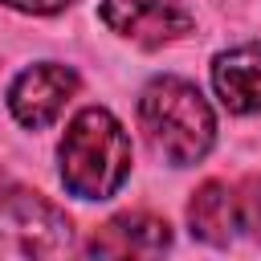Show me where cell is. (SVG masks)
I'll list each match as a JSON object with an SVG mask.
<instances>
[{"mask_svg":"<svg viewBox=\"0 0 261 261\" xmlns=\"http://www.w3.org/2000/svg\"><path fill=\"white\" fill-rule=\"evenodd\" d=\"M139 122L147 130V143L155 155H163L171 167H192L208 155L216 139V114L208 98L184 82V77H155L139 98Z\"/></svg>","mask_w":261,"mask_h":261,"instance_id":"obj_2","label":"cell"},{"mask_svg":"<svg viewBox=\"0 0 261 261\" xmlns=\"http://www.w3.org/2000/svg\"><path fill=\"white\" fill-rule=\"evenodd\" d=\"M102 20L143 49H159L192 33V8L184 0H102Z\"/></svg>","mask_w":261,"mask_h":261,"instance_id":"obj_4","label":"cell"},{"mask_svg":"<svg viewBox=\"0 0 261 261\" xmlns=\"http://www.w3.org/2000/svg\"><path fill=\"white\" fill-rule=\"evenodd\" d=\"M8 8L16 12H33V16H49V12H61L69 0H4Z\"/></svg>","mask_w":261,"mask_h":261,"instance_id":"obj_10","label":"cell"},{"mask_svg":"<svg viewBox=\"0 0 261 261\" xmlns=\"http://www.w3.org/2000/svg\"><path fill=\"white\" fill-rule=\"evenodd\" d=\"M237 200H241V228H249L261 241V179H249L237 192Z\"/></svg>","mask_w":261,"mask_h":261,"instance_id":"obj_9","label":"cell"},{"mask_svg":"<svg viewBox=\"0 0 261 261\" xmlns=\"http://www.w3.org/2000/svg\"><path fill=\"white\" fill-rule=\"evenodd\" d=\"M73 94H77V73L69 65L41 61V65H29L24 73H16V82L8 86V110L20 126L41 130L65 110V102Z\"/></svg>","mask_w":261,"mask_h":261,"instance_id":"obj_5","label":"cell"},{"mask_svg":"<svg viewBox=\"0 0 261 261\" xmlns=\"http://www.w3.org/2000/svg\"><path fill=\"white\" fill-rule=\"evenodd\" d=\"M57 163L65 192L77 200H110L130 175V135L110 110L90 106L65 126Z\"/></svg>","mask_w":261,"mask_h":261,"instance_id":"obj_1","label":"cell"},{"mask_svg":"<svg viewBox=\"0 0 261 261\" xmlns=\"http://www.w3.org/2000/svg\"><path fill=\"white\" fill-rule=\"evenodd\" d=\"M167 245H171L167 220L147 216V212H122V216L106 220V224L90 237L86 253H90V257H155V253H163Z\"/></svg>","mask_w":261,"mask_h":261,"instance_id":"obj_6","label":"cell"},{"mask_svg":"<svg viewBox=\"0 0 261 261\" xmlns=\"http://www.w3.org/2000/svg\"><path fill=\"white\" fill-rule=\"evenodd\" d=\"M73 249L69 216L37 192H4L0 196V261L29 257H61Z\"/></svg>","mask_w":261,"mask_h":261,"instance_id":"obj_3","label":"cell"},{"mask_svg":"<svg viewBox=\"0 0 261 261\" xmlns=\"http://www.w3.org/2000/svg\"><path fill=\"white\" fill-rule=\"evenodd\" d=\"M212 90L228 114H257L261 110V45L249 41L228 53H216Z\"/></svg>","mask_w":261,"mask_h":261,"instance_id":"obj_7","label":"cell"},{"mask_svg":"<svg viewBox=\"0 0 261 261\" xmlns=\"http://www.w3.org/2000/svg\"><path fill=\"white\" fill-rule=\"evenodd\" d=\"M188 224H192V237L208 241V245H228L232 232L241 228V200H237V188L220 184V179H208L192 204H188Z\"/></svg>","mask_w":261,"mask_h":261,"instance_id":"obj_8","label":"cell"}]
</instances>
